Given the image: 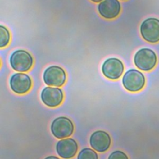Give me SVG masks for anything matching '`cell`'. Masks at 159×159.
I'll list each match as a JSON object with an SVG mask.
<instances>
[{"label":"cell","instance_id":"1","mask_svg":"<svg viewBox=\"0 0 159 159\" xmlns=\"http://www.w3.org/2000/svg\"><path fill=\"white\" fill-rule=\"evenodd\" d=\"M135 65L140 70L148 71L152 70L156 65L157 57L155 52L147 48L138 50L134 58Z\"/></svg>","mask_w":159,"mask_h":159},{"label":"cell","instance_id":"2","mask_svg":"<svg viewBox=\"0 0 159 159\" xmlns=\"http://www.w3.org/2000/svg\"><path fill=\"white\" fill-rule=\"evenodd\" d=\"M9 62L12 68L15 71L26 72L32 68L34 59L28 52L24 50H17L11 54Z\"/></svg>","mask_w":159,"mask_h":159},{"label":"cell","instance_id":"3","mask_svg":"<svg viewBox=\"0 0 159 159\" xmlns=\"http://www.w3.org/2000/svg\"><path fill=\"white\" fill-rule=\"evenodd\" d=\"M145 78L143 74L135 69L126 71L122 78V84L130 92L140 91L145 86Z\"/></svg>","mask_w":159,"mask_h":159},{"label":"cell","instance_id":"4","mask_svg":"<svg viewBox=\"0 0 159 159\" xmlns=\"http://www.w3.org/2000/svg\"><path fill=\"white\" fill-rule=\"evenodd\" d=\"M142 38L149 43H155L159 42V19L149 17L143 20L140 27Z\"/></svg>","mask_w":159,"mask_h":159},{"label":"cell","instance_id":"5","mask_svg":"<svg viewBox=\"0 0 159 159\" xmlns=\"http://www.w3.org/2000/svg\"><path fill=\"white\" fill-rule=\"evenodd\" d=\"M44 83L50 86L60 87L66 80L65 70L59 66L52 65L45 69L43 74Z\"/></svg>","mask_w":159,"mask_h":159},{"label":"cell","instance_id":"6","mask_svg":"<svg viewBox=\"0 0 159 159\" xmlns=\"http://www.w3.org/2000/svg\"><path fill=\"white\" fill-rule=\"evenodd\" d=\"M74 125L71 120L66 117L54 119L51 124V132L57 139H65L72 135Z\"/></svg>","mask_w":159,"mask_h":159},{"label":"cell","instance_id":"7","mask_svg":"<svg viewBox=\"0 0 159 159\" xmlns=\"http://www.w3.org/2000/svg\"><path fill=\"white\" fill-rule=\"evenodd\" d=\"M101 70L106 78L113 80H118L124 72V64L117 58H109L103 63Z\"/></svg>","mask_w":159,"mask_h":159},{"label":"cell","instance_id":"8","mask_svg":"<svg viewBox=\"0 0 159 159\" xmlns=\"http://www.w3.org/2000/svg\"><path fill=\"white\" fill-rule=\"evenodd\" d=\"M9 84L13 92L18 94H23L31 88L32 80L27 74L16 73L11 77Z\"/></svg>","mask_w":159,"mask_h":159},{"label":"cell","instance_id":"9","mask_svg":"<svg viewBox=\"0 0 159 159\" xmlns=\"http://www.w3.org/2000/svg\"><path fill=\"white\" fill-rule=\"evenodd\" d=\"M40 98L43 103L47 106L55 107L62 102L63 93L59 88L47 86L42 89Z\"/></svg>","mask_w":159,"mask_h":159},{"label":"cell","instance_id":"10","mask_svg":"<svg viewBox=\"0 0 159 159\" xmlns=\"http://www.w3.org/2000/svg\"><path fill=\"white\" fill-rule=\"evenodd\" d=\"M121 6L118 0H103L98 6L99 14L106 19H112L119 16Z\"/></svg>","mask_w":159,"mask_h":159},{"label":"cell","instance_id":"11","mask_svg":"<svg viewBox=\"0 0 159 159\" xmlns=\"http://www.w3.org/2000/svg\"><path fill=\"white\" fill-rule=\"evenodd\" d=\"M111 139L109 135L102 130H98L93 133L89 138L91 147L98 152L107 150L111 145Z\"/></svg>","mask_w":159,"mask_h":159},{"label":"cell","instance_id":"12","mask_svg":"<svg viewBox=\"0 0 159 159\" xmlns=\"http://www.w3.org/2000/svg\"><path fill=\"white\" fill-rule=\"evenodd\" d=\"M78 144L71 138H66L59 140L56 145V151L58 155L64 159L73 158L78 151Z\"/></svg>","mask_w":159,"mask_h":159},{"label":"cell","instance_id":"13","mask_svg":"<svg viewBox=\"0 0 159 159\" xmlns=\"http://www.w3.org/2000/svg\"><path fill=\"white\" fill-rule=\"evenodd\" d=\"M10 41V33L8 29L2 25H0V47H6Z\"/></svg>","mask_w":159,"mask_h":159},{"label":"cell","instance_id":"14","mask_svg":"<svg viewBox=\"0 0 159 159\" xmlns=\"http://www.w3.org/2000/svg\"><path fill=\"white\" fill-rule=\"evenodd\" d=\"M77 159H98V156L93 150L85 148L80 152Z\"/></svg>","mask_w":159,"mask_h":159},{"label":"cell","instance_id":"15","mask_svg":"<svg viewBox=\"0 0 159 159\" xmlns=\"http://www.w3.org/2000/svg\"><path fill=\"white\" fill-rule=\"evenodd\" d=\"M108 159H129V158L124 152L116 150L110 154Z\"/></svg>","mask_w":159,"mask_h":159},{"label":"cell","instance_id":"16","mask_svg":"<svg viewBox=\"0 0 159 159\" xmlns=\"http://www.w3.org/2000/svg\"><path fill=\"white\" fill-rule=\"evenodd\" d=\"M45 159H60V158L55 156H48V157H46Z\"/></svg>","mask_w":159,"mask_h":159},{"label":"cell","instance_id":"17","mask_svg":"<svg viewBox=\"0 0 159 159\" xmlns=\"http://www.w3.org/2000/svg\"><path fill=\"white\" fill-rule=\"evenodd\" d=\"M91 1H93V2H101V1H102L103 0H91Z\"/></svg>","mask_w":159,"mask_h":159},{"label":"cell","instance_id":"18","mask_svg":"<svg viewBox=\"0 0 159 159\" xmlns=\"http://www.w3.org/2000/svg\"><path fill=\"white\" fill-rule=\"evenodd\" d=\"M122 1H125V0H122Z\"/></svg>","mask_w":159,"mask_h":159}]
</instances>
